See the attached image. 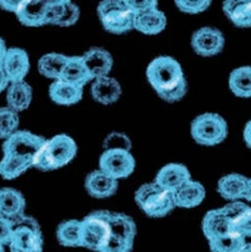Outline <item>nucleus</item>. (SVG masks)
I'll use <instances>...</instances> for the list:
<instances>
[{
    "mask_svg": "<svg viewBox=\"0 0 251 252\" xmlns=\"http://www.w3.org/2000/svg\"><path fill=\"white\" fill-rule=\"evenodd\" d=\"M146 78L157 94L166 102H177L187 94L184 70L171 57L162 55L152 61L146 69Z\"/></svg>",
    "mask_w": 251,
    "mask_h": 252,
    "instance_id": "1",
    "label": "nucleus"
},
{
    "mask_svg": "<svg viewBox=\"0 0 251 252\" xmlns=\"http://www.w3.org/2000/svg\"><path fill=\"white\" fill-rule=\"evenodd\" d=\"M78 152L74 140L66 134H61L46 140L45 144L34 157L33 166L48 172L61 169L71 162Z\"/></svg>",
    "mask_w": 251,
    "mask_h": 252,
    "instance_id": "2",
    "label": "nucleus"
},
{
    "mask_svg": "<svg viewBox=\"0 0 251 252\" xmlns=\"http://www.w3.org/2000/svg\"><path fill=\"white\" fill-rule=\"evenodd\" d=\"M13 232L9 244L11 252H43L44 239L35 219L22 215L12 220Z\"/></svg>",
    "mask_w": 251,
    "mask_h": 252,
    "instance_id": "3",
    "label": "nucleus"
},
{
    "mask_svg": "<svg viewBox=\"0 0 251 252\" xmlns=\"http://www.w3.org/2000/svg\"><path fill=\"white\" fill-rule=\"evenodd\" d=\"M110 215L106 210L88 214L81 220L82 247L100 252L110 236Z\"/></svg>",
    "mask_w": 251,
    "mask_h": 252,
    "instance_id": "4",
    "label": "nucleus"
},
{
    "mask_svg": "<svg viewBox=\"0 0 251 252\" xmlns=\"http://www.w3.org/2000/svg\"><path fill=\"white\" fill-rule=\"evenodd\" d=\"M137 205L150 218H164L175 208L173 195L157 184H145L135 194Z\"/></svg>",
    "mask_w": 251,
    "mask_h": 252,
    "instance_id": "5",
    "label": "nucleus"
},
{
    "mask_svg": "<svg viewBox=\"0 0 251 252\" xmlns=\"http://www.w3.org/2000/svg\"><path fill=\"white\" fill-rule=\"evenodd\" d=\"M191 135L195 141L201 145L220 144L228 135L227 122L219 114H203L192 122Z\"/></svg>",
    "mask_w": 251,
    "mask_h": 252,
    "instance_id": "6",
    "label": "nucleus"
},
{
    "mask_svg": "<svg viewBox=\"0 0 251 252\" xmlns=\"http://www.w3.org/2000/svg\"><path fill=\"white\" fill-rule=\"evenodd\" d=\"M97 15L104 29L122 34L134 29V15L122 0H104L97 6Z\"/></svg>",
    "mask_w": 251,
    "mask_h": 252,
    "instance_id": "7",
    "label": "nucleus"
},
{
    "mask_svg": "<svg viewBox=\"0 0 251 252\" xmlns=\"http://www.w3.org/2000/svg\"><path fill=\"white\" fill-rule=\"evenodd\" d=\"M46 142V139L29 130H17L2 144L3 155L17 156L34 160L37 152Z\"/></svg>",
    "mask_w": 251,
    "mask_h": 252,
    "instance_id": "8",
    "label": "nucleus"
},
{
    "mask_svg": "<svg viewBox=\"0 0 251 252\" xmlns=\"http://www.w3.org/2000/svg\"><path fill=\"white\" fill-rule=\"evenodd\" d=\"M100 171L116 180L126 178L132 174L136 161L130 152L124 150H105L99 160Z\"/></svg>",
    "mask_w": 251,
    "mask_h": 252,
    "instance_id": "9",
    "label": "nucleus"
},
{
    "mask_svg": "<svg viewBox=\"0 0 251 252\" xmlns=\"http://www.w3.org/2000/svg\"><path fill=\"white\" fill-rule=\"evenodd\" d=\"M194 51L200 57L210 58L220 53L225 46V36L214 28H200L193 34L191 40Z\"/></svg>",
    "mask_w": 251,
    "mask_h": 252,
    "instance_id": "10",
    "label": "nucleus"
},
{
    "mask_svg": "<svg viewBox=\"0 0 251 252\" xmlns=\"http://www.w3.org/2000/svg\"><path fill=\"white\" fill-rule=\"evenodd\" d=\"M2 68L9 83L25 81L30 70V59L28 53L22 48H8Z\"/></svg>",
    "mask_w": 251,
    "mask_h": 252,
    "instance_id": "11",
    "label": "nucleus"
},
{
    "mask_svg": "<svg viewBox=\"0 0 251 252\" xmlns=\"http://www.w3.org/2000/svg\"><path fill=\"white\" fill-rule=\"evenodd\" d=\"M190 180L191 174L186 165L179 163H170L163 166L157 173L155 184H157L160 188H162L163 190L174 194L178 189H180Z\"/></svg>",
    "mask_w": 251,
    "mask_h": 252,
    "instance_id": "12",
    "label": "nucleus"
},
{
    "mask_svg": "<svg viewBox=\"0 0 251 252\" xmlns=\"http://www.w3.org/2000/svg\"><path fill=\"white\" fill-rule=\"evenodd\" d=\"M82 58L94 80L108 76L111 68H113V57L103 48L94 47L89 49L88 51L84 53Z\"/></svg>",
    "mask_w": 251,
    "mask_h": 252,
    "instance_id": "13",
    "label": "nucleus"
},
{
    "mask_svg": "<svg viewBox=\"0 0 251 252\" xmlns=\"http://www.w3.org/2000/svg\"><path fill=\"white\" fill-rule=\"evenodd\" d=\"M203 231L207 240L210 242L225 236L234 230L231 221L220 208L207 212L203 220Z\"/></svg>",
    "mask_w": 251,
    "mask_h": 252,
    "instance_id": "14",
    "label": "nucleus"
},
{
    "mask_svg": "<svg viewBox=\"0 0 251 252\" xmlns=\"http://www.w3.org/2000/svg\"><path fill=\"white\" fill-rule=\"evenodd\" d=\"M48 0H23L15 13L20 24L27 27H41L46 25V10Z\"/></svg>",
    "mask_w": 251,
    "mask_h": 252,
    "instance_id": "15",
    "label": "nucleus"
},
{
    "mask_svg": "<svg viewBox=\"0 0 251 252\" xmlns=\"http://www.w3.org/2000/svg\"><path fill=\"white\" fill-rule=\"evenodd\" d=\"M118 180L108 176L100 170L90 173L85 180L86 191L94 198H107L118 190Z\"/></svg>",
    "mask_w": 251,
    "mask_h": 252,
    "instance_id": "16",
    "label": "nucleus"
},
{
    "mask_svg": "<svg viewBox=\"0 0 251 252\" xmlns=\"http://www.w3.org/2000/svg\"><path fill=\"white\" fill-rule=\"evenodd\" d=\"M49 95L54 103L70 106L82 100L83 87L60 79L54 81L49 87Z\"/></svg>",
    "mask_w": 251,
    "mask_h": 252,
    "instance_id": "17",
    "label": "nucleus"
},
{
    "mask_svg": "<svg viewBox=\"0 0 251 252\" xmlns=\"http://www.w3.org/2000/svg\"><path fill=\"white\" fill-rule=\"evenodd\" d=\"M26 199L24 195L13 188L0 189V215L15 220L25 214Z\"/></svg>",
    "mask_w": 251,
    "mask_h": 252,
    "instance_id": "18",
    "label": "nucleus"
},
{
    "mask_svg": "<svg viewBox=\"0 0 251 252\" xmlns=\"http://www.w3.org/2000/svg\"><path fill=\"white\" fill-rule=\"evenodd\" d=\"M172 195L175 207L191 209L199 206L204 201L206 190L203 185L191 179Z\"/></svg>",
    "mask_w": 251,
    "mask_h": 252,
    "instance_id": "19",
    "label": "nucleus"
},
{
    "mask_svg": "<svg viewBox=\"0 0 251 252\" xmlns=\"http://www.w3.org/2000/svg\"><path fill=\"white\" fill-rule=\"evenodd\" d=\"M122 89L119 82L110 76L95 79L92 85L94 100L103 105H110L119 100Z\"/></svg>",
    "mask_w": 251,
    "mask_h": 252,
    "instance_id": "20",
    "label": "nucleus"
},
{
    "mask_svg": "<svg viewBox=\"0 0 251 252\" xmlns=\"http://www.w3.org/2000/svg\"><path fill=\"white\" fill-rule=\"evenodd\" d=\"M32 87L26 81L10 83L6 88V103L8 107L16 113L26 110L32 102Z\"/></svg>",
    "mask_w": 251,
    "mask_h": 252,
    "instance_id": "21",
    "label": "nucleus"
},
{
    "mask_svg": "<svg viewBox=\"0 0 251 252\" xmlns=\"http://www.w3.org/2000/svg\"><path fill=\"white\" fill-rule=\"evenodd\" d=\"M248 184V178L240 174H229L220 179L218 191L227 200L238 201L244 198Z\"/></svg>",
    "mask_w": 251,
    "mask_h": 252,
    "instance_id": "22",
    "label": "nucleus"
},
{
    "mask_svg": "<svg viewBox=\"0 0 251 252\" xmlns=\"http://www.w3.org/2000/svg\"><path fill=\"white\" fill-rule=\"evenodd\" d=\"M166 27V17L158 9L148 11L134 16V29L148 35L162 32Z\"/></svg>",
    "mask_w": 251,
    "mask_h": 252,
    "instance_id": "23",
    "label": "nucleus"
},
{
    "mask_svg": "<svg viewBox=\"0 0 251 252\" xmlns=\"http://www.w3.org/2000/svg\"><path fill=\"white\" fill-rule=\"evenodd\" d=\"M62 80L74 85L84 87L87 83L93 81V76L83 61L82 57H69L67 64L62 73Z\"/></svg>",
    "mask_w": 251,
    "mask_h": 252,
    "instance_id": "24",
    "label": "nucleus"
},
{
    "mask_svg": "<svg viewBox=\"0 0 251 252\" xmlns=\"http://www.w3.org/2000/svg\"><path fill=\"white\" fill-rule=\"evenodd\" d=\"M222 9L236 27H251V0H227Z\"/></svg>",
    "mask_w": 251,
    "mask_h": 252,
    "instance_id": "25",
    "label": "nucleus"
},
{
    "mask_svg": "<svg viewBox=\"0 0 251 252\" xmlns=\"http://www.w3.org/2000/svg\"><path fill=\"white\" fill-rule=\"evenodd\" d=\"M69 57L57 53L51 52L47 53L44 57H41L38 61V71L41 75L46 76L48 79L51 80H60L62 78V73L64 71V68L67 64Z\"/></svg>",
    "mask_w": 251,
    "mask_h": 252,
    "instance_id": "26",
    "label": "nucleus"
},
{
    "mask_svg": "<svg viewBox=\"0 0 251 252\" xmlns=\"http://www.w3.org/2000/svg\"><path fill=\"white\" fill-rule=\"evenodd\" d=\"M110 234L134 244L137 234V227L134 220L126 214L111 212Z\"/></svg>",
    "mask_w": 251,
    "mask_h": 252,
    "instance_id": "27",
    "label": "nucleus"
},
{
    "mask_svg": "<svg viewBox=\"0 0 251 252\" xmlns=\"http://www.w3.org/2000/svg\"><path fill=\"white\" fill-rule=\"evenodd\" d=\"M33 166V161L17 156L3 155L0 160V176L6 180L15 179L22 176Z\"/></svg>",
    "mask_w": 251,
    "mask_h": 252,
    "instance_id": "28",
    "label": "nucleus"
},
{
    "mask_svg": "<svg viewBox=\"0 0 251 252\" xmlns=\"http://www.w3.org/2000/svg\"><path fill=\"white\" fill-rule=\"evenodd\" d=\"M229 87L236 96L251 97V67L234 69L230 74Z\"/></svg>",
    "mask_w": 251,
    "mask_h": 252,
    "instance_id": "29",
    "label": "nucleus"
},
{
    "mask_svg": "<svg viewBox=\"0 0 251 252\" xmlns=\"http://www.w3.org/2000/svg\"><path fill=\"white\" fill-rule=\"evenodd\" d=\"M59 243L65 247H82L81 220H69L61 222L57 230Z\"/></svg>",
    "mask_w": 251,
    "mask_h": 252,
    "instance_id": "30",
    "label": "nucleus"
},
{
    "mask_svg": "<svg viewBox=\"0 0 251 252\" xmlns=\"http://www.w3.org/2000/svg\"><path fill=\"white\" fill-rule=\"evenodd\" d=\"M246 237H244L236 231L209 242L212 252H240L245 246Z\"/></svg>",
    "mask_w": 251,
    "mask_h": 252,
    "instance_id": "31",
    "label": "nucleus"
},
{
    "mask_svg": "<svg viewBox=\"0 0 251 252\" xmlns=\"http://www.w3.org/2000/svg\"><path fill=\"white\" fill-rule=\"evenodd\" d=\"M19 125V116L10 107L0 108V139L6 140L14 132L17 131Z\"/></svg>",
    "mask_w": 251,
    "mask_h": 252,
    "instance_id": "32",
    "label": "nucleus"
},
{
    "mask_svg": "<svg viewBox=\"0 0 251 252\" xmlns=\"http://www.w3.org/2000/svg\"><path fill=\"white\" fill-rule=\"evenodd\" d=\"M221 210L227 215V218L230 220V221H231L232 228L234 230V227L238 225V223L245 218L247 213L250 211L251 207L238 200V201L230 202V204L222 207Z\"/></svg>",
    "mask_w": 251,
    "mask_h": 252,
    "instance_id": "33",
    "label": "nucleus"
},
{
    "mask_svg": "<svg viewBox=\"0 0 251 252\" xmlns=\"http://www.w3.org/2000/svg\"><path fill=\"white\" fill-rule=\"evenodd\" d=\"M177 8L187 14H198L206 11L211 4L210 0H176Z\"/></svg>",
    "mask_w": 251,
    "mask_h": 252,
    "instance_id": "34",
    "label": "nucleus"
},
{
    "mask_svg": "<svg viewBox=\"0 0 251 252\" xmlns=\"http://www.w3.org/2000/svg\"><path fill=\"white\" fill-rule=\"evenodd\" d=\"M104 148L105 150H124L130 151L131 142L127 136L120 132H113L104 141Z\"/></svg>",
    "mask_w": 251,
    "mask_h": 252,
    "instance_id": "35",
    "label": "nucleus"
},
{
    "mask_svg": "<svg viewBox=\"0 0 251 252\" xmlns=\"http://www.w3.org/2000/svg\"><path fill=\"white\" fill-rule=\"evenodd\" d=\"M80 9L79 6L72 1H69V0H66L65 2V8L64 12L62 14V17L59 20V23L57 26L60 27H70L76 24L79 18H80Z\"/></svg>",
    "mask_w": 251,
    "mask_h": 252,
    "instance_id": "36",
    "label": "nucleus"
},
{
    "mask_svg": "<svg viewBox=\"0 0 251 252\" xmlns=\"http://www.w3.org/2000/svg\"><path fill=\"white\" fill-rule=\"evenodd\" d=\"M134 244L125 241L120 237L111 235L100 252H131Z\"/></svg>",
    "mask_w": 251,
    "mask_h": 252,
    "instance_id": "37",
    "label": "nucleus"
},
{
    "mask_svg": "<svg viewBox=\"0 0 251 252\" xmlns=\"http://www.w3.org/2000/svg\"><path fill=\"white\" fill-rule=\"evenodd\" d=\"M124 1L134 16L157 9L158 5L156 0H141V1H138V0H124Z\"/></svg>",
    "mask_w": 251,
    "mask_h": 252,
    "instance_id": "38",
    "label": "nucleus"
},
{
    "mask_svg": "<svg viewBox=\"0 0 251 252\" xmlns=\"http://www.w3.org/2000/svg\"><path fill=\"white\" fill-rule=\"evenodd\" d=\"M13 232V222L11 220L0 215V246L9 245Z\"/></svg>",
    "mask_w": 251,
    "mask_h": 252,
    "instance_id": "39",
    "label": "nucleus"
},
{
    "mask_svg": "<svg viewBox=\"0 0 251 252\" xmlns=\"http://www.w3.org/2000/svg\"><path fill=\"white\" fill-rule=\"evenodd\" d=\"M234 231L242 234L244 237H251V210L247 213L245 218L234 227Z\"/></svg>",
    "mask_w": 251,
    "mask_h": 252,
    "instance_id": "40",
    "label": "nucleus"
},
{
    "mask_svg": "<svg viewBox=\"0 0 251 252\" xmlns=\"http://www.w3.org/2000/svg\"><path fill=\"white\" fill-rule=\"evenodd\" d=\"M23 0H0V9L6 12L16 13Z\"/></svg>",
    "mask_w": 251,
    "mask_h": 252,
    "instance_id": "41",
    "label": "nucleus"
},
{
    "mask_svg": "<svg viewBox=\"0 0 251 252\" xmlns=\"http://www.w3.org/2000/svg\"><path fill=\"white\" fill-rule=\"evenodd\" d=\"M9 80L6 78V74L4 72V70L2 66H0V94L8 88L9 86Z\"/></svg>",
    "mask_w": 251,
    "mask_h": 252,
    "instance_id": "42",
    "label": "nucleus"
},
{
    "mask_svg": "<svg viewBox=\"0 0 251 252\" xmlns=\"http://www.w3.org/2000/svg\"><path fill=\"white\" fill-rule=\"evenodd\" d=\"M244 140L248 148L251 149V120L246 124L245 129H244Z\"/></svg>",
    "mask_w": 251,
    "mask_h": 252,
    "instance_id": "43",
    "label": "nucleus"
},
{
    "mask_svg": "<svg viewBox=\"0 0 251 252\" xmlns=\"http://www.w3.org/2000/svg\"><path fill=\"white\" fill-rule=\"evenodd\" d=\"M6 51H8V47H6L5 41L3 38L0 37V66H2Z\"/></svg>",
    "mask_w": 251,
    "mask_h": 252,
    "instance_id": "44",
    "label": "nucleus"
},
{
    "mask_svg": "<svg viewBox=\"0 0 251 252\" xmlns=\"http://www.w3.org/2000/svg\"><path fill=\"white\" fill-rule=\"evenodd\" d=\"M244 198L251 202V179H248V184H247L246 192H245V196H244Z\"/></svg>",
    "mask_w": 251,
    "mask_h": 252,
    "instance_id": "45",
    "label": "nucleus"
},
{
    "mask_svg": "<svg viewBox=\"0 0 251 252\" xmlns=\"http://www.w3.org/2000/svg\"><path fill=\"white\" fill-rule=\"evenodd\" d=\"M240 252H251V243L250 244H245V246L242 248Z\"/></svg>",
    "mask_w": 251,
    "mask_h": 252,
    "instance_id": "46",
    "label": "nucleus"
},
{
    "mask_svg": "<svg viewBox=\"0 0 251 252\" xmlns=\"http://www.w3.org/2000/svg\"><path fill=\"white\" fill-rule=\"evenodd\" d=\"M0 252H4V248L2 246H0Z\"/></svg>",
    "mask_w": 251,
    "mask_h": 252,
    "instance_id": "47",
    "label": "nucleus"
}]
</instances>
